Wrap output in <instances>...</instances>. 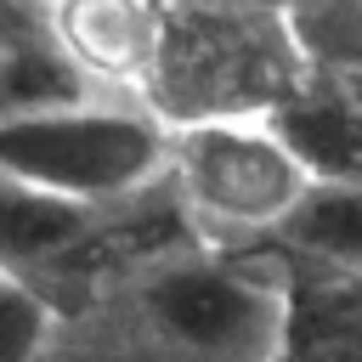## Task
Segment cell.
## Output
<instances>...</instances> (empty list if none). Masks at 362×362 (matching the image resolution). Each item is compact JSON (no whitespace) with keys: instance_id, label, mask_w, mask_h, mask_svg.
Segmentation results:
<instances>
[{"instance_id":"6da1fadb","label":"cell","mask_w":362,"mask_h":362,"mask_svg":"<svg viewBox=\"0 0 362 362\" xmlns=\"http://www.w3.org/2000/svg\"><path fill=\"white\" fill-rule=\"evenodd\" d=\"M288 294L232 260L170 249L124 266L102 305L62 317L45 362H283Z\"/></svg>"},{"instance_id":"7a4b0ae2","label":"cell","mask_w":362,"mask_h":362,"mask_svg":"<svg viewBox=\"0 0 362 362\" xmlns=\"http://www.w3.org/2000/svg\"><path fill=\"white\" fill-rule=\"evenodd\" d=\"M311 62L294 45L283 0H164L158 57L141 85L153 113H260Z\"/></svg>"},{"instance_id":"3957f363","label":"cell","mask_w":362,"mask_h":362,"mask_svg":"<svg viewBox=\"0 0 362 362\" xmlns=\"http://www.w3.org/2000/svg\"><path fill=\"white\" fill-rule=\"evenodd\" d=\"M170 119L141 96H79L62 107L0 113V175L79 198L119 204L164 181Z\"/></svg>"},{"instance_id":"277c9868","label":"cell","mask_w":362,"mask_h":362,"mask_svg":"<svg viewBox=\"0 0 362 362\" xmlns=\"http://www.w3.org/2000/svg\"><path fill=\"white\" fill-rule=\"evenodd\" d=\"M164 192L204 243H243L277 232L305 175L260 113H204L170 124Z\"/></svg>"},{"instance_id":"5b68a950","label":"cell","mask_w":362,"mask_h":362,"mask_svg":"<svg viewBox=\"0 0 362 362\" xmlns=\"http://www.w3.org/2000/svg\"><path fill=\"white\" fill-rule=\"evenodd\" d=\"M40 17L96 90L141 96L158 57L164 0H45Z\"/></svg>"},{"instance_id":"8992f818","label":"cell","mask_w":362,"mask_h":362,"mask_svg":"<svg viewBox=\"0 0 362 362\" xmlns=\"http://www.w3.org/2000/svg\"><path fill=\"white\" fill-rule=\"evenodd\" d=\"M362 79L305 68L260 119L288 147L305 181H362Z\"/></svg>"},{"instance_id":"52a82bcc","label":"cell","mask_w":362,"mask_h":362,"mask_svg":"<svg viewBox=\"0 0 362 362\" xmlns=\"http://www.w3.org/2000/svg\"><path fill=\"white\" fill-rule=\"evenodd\" d=\"M96 215H102L96 204H79V198L0 175V266L17 277H34L45 288L51 272L74 266Z\"/></svg>"},{"instance_id":"ba28073f","label":"cell","mask_w":362,"mask_h":362,"mask_svg":"<svg viewBox=\"0 0 362 362\" xmlns=\"http://www.w3.org/2000/svg\"><path fill=\"white\" fill-rule=\"evenodd\" d=\"M96 96V85L74 68V57L51 40L45 17L6 11L0 17V113H34V107H62Z\"/></svg>"},{"instance_id":"9c48e42d","label":"cell","mask_w":362,"mask_h":362,"mask_svg":"<svg viewBox=\"0 0 362 362\" xmlns=\"http://www.w3.org/2000/svg\"><path fill=\"white\" fill-rule=\"evenodd\" d=\"M272 238L328 272L362 277V181H305Z\"/></svg>"},{"instance_id":"30bf717a","label":"cell","mask_w":362,"mask_h":362,"mask_svg":"<svg viewBox=\"0 0 362 362\" xmlns=\"http://www.w3.org/2000/svg\"><path fill=\"white\" fill-rule=\"evenodd\" d=\"M283 11L311 68L362 79V0H288Z\"/></svg>"},{"instance_id":"8fae6325","label":"cell","mask_w":362,"mask_h":362,"mask_svg":"<svg viewBox=\"0 0 362 362\" xmlns=\"http://www.w3.org/2000/svg\"><path fill=\"white\" fill-rule=\"evenodd\" d=\"M57 328L62 305L51 300V288L0 266V362H45Z\"/></svg>"},{"instance_id":"7c38bea8","label":"cell","mask_w":362,"mask_h":362,"mask_svg":"<svg viewBox=\"0 0 362 362\" xmlns=\"http://www.w3.org/2000/svg\"><path fill=\"white\" fill-rule=\"evenodd\" d=\"M17 6H45V0H17Z\"/></svg>"},{"instance_id":"4fadbf2b","label":"cell","mask_w":362,"mask_h":362,"mask_svg":"<svg viewBox=\"0 0 362 362\" xmlns=\"http://www.w3.org/2000/svg\"><path fill=\"white\" fill-rule=\"evenodd\" d=\"M283 6H288V0H283Z\"/></svg>"}]
</instances>
